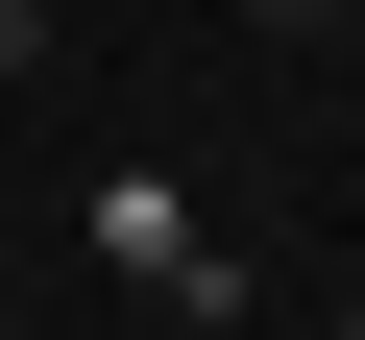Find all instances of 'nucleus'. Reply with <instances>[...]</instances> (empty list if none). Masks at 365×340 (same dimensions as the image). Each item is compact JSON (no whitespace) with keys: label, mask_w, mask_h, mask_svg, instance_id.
I'll return each instance as SVG.
<instances>
[{"label":"nucleus","mask_w":365,"mask_h":340,"mask_svg":"<svg viewBox=\"0 0 365 340\" xmlns=\"http://www.w3.org/2000/svg\"><path fill=\"white\" fill-rule=\"evenodd\" d=\"M341 340H365V267H341Z\"/></svg>","instance_id":"nucleus-3"},{"label":"nucleus","mask_w":365,"mask_h":340,"mask_svg":"<svg viewBox=\"0 0 365 340\" xmlns=\"http://www.w3.org/2000/svg\"><path fill=\"white\" fill-rule=\"evenodd\" d=\"M49 49H73V25H49V0H0V97H25V73H49Z\"/></svg>","instance_id":"nucleus-1"},{"label":"nucleus","mask_w":365,"mask_h":340,"mask_svg":"<svg viewBox=\"0 0 365 340\" xmlns=\"http://www.w3.org/2000/svg\"><path fill=\"white\" fill-rule=\"evenodd\" d=\"M268 25H341V49H365V0H268Z\"/></svg>","instance_id":"nucleus-2"}]
</instances>
